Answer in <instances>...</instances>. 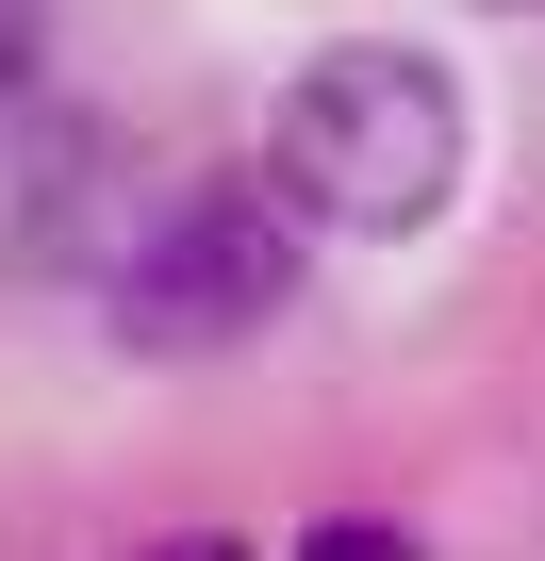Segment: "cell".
I'll return each instance as SVG.
<instances>
[{
  "mask_svg": "<svg viewBox=\"0 0 545 561\" xmlns=\"http://www.w3.org/2000/svg\"><path fill=\"white\" fill-rule=\"evenodd\" d=\"M298 280H315V231H298V198L282 182H182V198H149L133 231H116V264H100V298H116V347H149V364H215V347H264L298 314Z\"/></svg>",
  "mask_w": 545,
  "mask_h": 561,
  "instance_id": "2",
  "label": "cell"
},
{
  "mask_svg": "<svg viewBox=\"0 0 545 561\" xmlns=\"http://www.w3.org/2000/svg\"><path fill=\"white\" fill-rule=\"evenodd\" d=\"M479 18H545V0H479Z\"/></svg>",
  "mask_w": 545,
  "mask_h": 561,
  "instance_id": "7",
  "label": "cell"
},
{
  "mask_svg": "<svg viewBox=\"0 0 545 561\" xmlns=\"http://www.w3.org/2000/svg\"><path fill=\"white\" fill-rule=\"evenodd\" d=\"M264 182L298 198V231L397 248V231H430V215L463 198V83H446L430 50L348 34V50H315V67L282 83V116H264Z\"/></svg>",
  "mask_w": 545,
  "mask_h": 561,
  "instance_id": "1",
  "label": "cell"
},
{
  "mask_svg": "<svg viewBox=\"0 0 545 561\" xmlns=\"http://www.w3.org/2000/svg\"><path fill=\"white\" fill-rule=\"evenodd\" d=\"M50 50H67V0H0V116L50 100Z\"/></svg>",
  "mask_w": 545,
  "mask_h": 561,
  "instance_id": "4",
  "label": "cell"
},
{
  "mask_svg": "<svg viewBox=\"0 0 545 561\" xmlns=\"http://www.w3.org/2000/svg\"><path fill=\"white\" fill-rule=\"evenodd\" d=\"M298 561H413V528H381V512H315Z\"/></svg>",
  "mask_w": 545,
  "mask_h": 561,
  "instance_id": "5",
  "label": "cell"
},
{
  "mask_svg": "<svg viewBox=\"0 0 545 561\" xmlns=\"http://www.w3.org/2000/svg\"><path fill=\"white\" fill-rule=\"evenodd\" d=\"M133 561H248V545H231V528H149Z\"/></svg>",
  "mask_w": 545,
  "mask_h": 561,
  "instance_id": "6",
  "label": "cell"
},
{
  "mask_svg": "<svg viewBox=\"0 0 545 561\" xmlns=\"http://www.w3.org/2000/svg\"><path fill=\"white\" fill-rule=\"evenodd\" d=\"M0 133H18L0 149V264L18 280H100L116 231H133V133L116 116H50V100H18Z\"/></svg>",
  "mask_w": 545,
  "mask_h": 561,
  "instance_id": "3",
  "label": "cell"
}]
</instances>
